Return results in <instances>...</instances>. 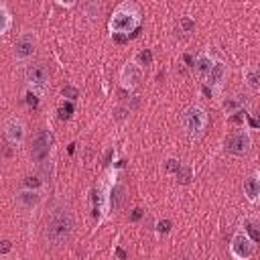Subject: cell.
<instances>
[{
  "instance_id": "6da1fadb",
  "label": "cell",
  "mask_w": 260,
  "mask_h": 260,
  "mask_svg": "<svg viewBox=\"0 0 260 260\" xmlns=\"http://www.w3.org/2000/svg\"><path fill=\"white\" fill-rule=\"evenodd\" d=\"M75 230V215L67 205H59L51 211L45 225V240L51 246L65 244Z\"/></svg>"
},
{
  "instance_id": "7a4b0ae2",
  "label": "cell",
  "mask_w": 260,
  "mask_h": 260,
  "mask_svg": "<svg viewBox=\"0 0 260 260\" xmlns=\"http://www.w3.org/2000/svg\"><path fill=\"white\" fill-rule=\"evenodd\" d=\"M140 22H142V16L138 6L134 2H122L114 8L108 20V30L112 32V37H120V41H124L126 37H130L140 28Z\"/></svg>"
},
{
  "instance_id": "3957f363",
  "label": "cell",
  "mask_w": 260,
  "mask_h": 260,
  "mask_svg": "<svg viewBox=\"0 0 260 260\" xmlns=\"http://www.w3.org/2000/svg\"><path fill=\"white\" fill-rule=\"evenodd\" d=\"M207 124H209V118H207V112L201 106H189L181 114V126L185 130V134L193 140L201 138L205 134Z\"/></svg>"
},
{
  "instance_id": "277c9868",
  "label": "cell",
  "mask_w": 260,
  "mask_h": 260,
  "mask_svg": "<svg viewBox=\"0 0 260 260\" xmlns=\"http://www.w3.org/2000/svg\"><path fill=\"white\" fill-rule=\"evenodd\" d=\"M230 254L234 260H250L256 254V242L246 230H238L230 240Z\"/></svg>"
},
{
  "instance_id": "5b68a950",
  "label": "cell",
  "mask_w": 260,
  "mask_h": 260,
  "mask_svg": "<svg viewBox=\"0 0 260 260\" xmlns=\"http://www.w3.org/2000/svg\"><path fill=\"white\" fill-rule=\"evenodd\" d=\"M53 144H55V136H53V132H51V130H47V128L39 130V132L35 134V138H32L30 158H32L35 162H39V165H41V162H47V160H49V154H51Z\"/></svg>"
},
{
  "instance_id": "8992f818",
  "label": "cell",
  "mask_w": 260,
  "mask_h": 260,
  "mask_svg": "<svg viewBox=\"0 0 260 260\" xmlns=\"http://www.w3.org/2000/svg\"><path fill=\"white\" fill-rule=\"evenodd\" d=\"M49 79H51L49 69H47V65H43V63H32V65H28V67L24 69V81H26V85H28L32 91L43 93V89L49 85Z\"/></svg>"
},
{
  "instance_id": "52a82bcc",
  "label": "cell",
  "mask_w": 260,
  "mask_h": 260,
  "mask_svg": "<svg viewBox=\"0 0 260 260\" xmlns=\"http://www.w3.org/2000/svg\"><path fill=\"white\" fill-rule=\"evenodd\" d=\"M250 148H252V134L246 128H240V130L232 132L225 138V150L232 152V154H236V156L248 154Z\"/></svg>"
},
{
  "instance_id": "ba28073f",
  "label": "cell",
  "mask_w": 260,
  "mask_h": 260,
  "mask_svg": "<svg viewBox=\"0 0 260 260\" xmlns=\"http://www.w3.org/2000/svg\"><path fill=\"white\" fill-rule=\"evenodd\" d=\"M225 79H228V65H225V61L215 59V61H213V67L209 69V73H207L205 79H203L205 85H207V91H209L211 95H217V93L221 91Z\"/></svg>"
},
{
  "instance_id": "9c48e42d",
  "label": "cell",
  "mask_w": 260,
  "mask_h": 260,
  "mask_svg": "<svg viewBox=\"0 0 260 260\" xmlns=\"http://www.w3.org/2000/svg\"><path fill=\"white\" fill-rule=\"evenodd\" d=\"M35 51H37V37H35V32L26 30V32H22V35L14 41V51H12V55H14L16 61H28V59L35 55Z\"/></svg>"
},
{
  "instance_id": "30bf717a",
  "label": "cell",
  "mask_w": 260,
  "mask_h": 260,
  "mask_svg": "<svg viewBox=\"0 0 260 260\" xmlns=\"http://www.w3.org/2000/svg\"><path fill=\"white\" fill-rule=\"evenodd\" d=\"M142 81V67L132 59V61H126L122 71H120V85L128 91L136 89Z\"/></svg>"
},
{
  "instance_id": "8fae6325",
  "label": "cell",
  "mask_w": 260,
  "mask_h": 260,
  "mask_svg": "<svg viewBox=\"0 0 260 260\" xmlns=\"http://www.w3.org/2000/svg\"><path fill=\"white\" fill-rule=\"evenodd\" d=\"M4 136H6L8 144L20 146L24 142V138H26V126H24V122L20 118H16V116L8 118L4 122Z\"/></svg>"
},
{
  "instance_id": "7c38bea8",
  "label": "cell",
  "mask_w": 260,
  "mask_h": 260,
  "mask_svg": "<svg viewBox=\"0 0 260 260\" xmlns=\"http://www.w3.org/2000/svg\"><path fill=\"white\" fill-rule=\"evenodd\" d=\"M242 191H244V197H246L252 205H258V203H260V171H252V173L244 179Z\"/></svg>"
},
{
  "instance_id": "4fadbf2b",
  "label": "cell",
  "mask_w": 260,
  "mask_h": 260,
  "mask_svg": "<svg viewBox=\"0 0 260 260\" xmlns=\"http://www.w3.org/2000/svg\"><path fill=\"white\" fill-rule=\"evenodd\" d=\"M14 201L22 209H35L43 201V195H41V191H35V189H20V191H16Z\"/></svg>"
},
{
  "instance_id": "5bb4252c",
  "label": "cell",
  "mask_w": 260,
  "mask_h": 260,
  "mask_svg": "<svg viewBox=\"0 0 260 260\" xmlns=\"http://www.w3.org/2000/svg\"><path fill=\"white\" fill-rule=\"evenodd\" d=\"M126 199V187L122 183H116L112 189H108V209L118 211Z\"/></svg>"
},
{
  "instance_id": "9a60e30c",
  "label": "cell",
  "mask_w": 260,
  "mask_h": 260,
  "mask_svg": "<svg viewBox=\"0 0 260 260\" xmlns=\"http://www.w3.org/2000/svg\"><path fill=\"white\" fill-rule=\"evenodd\" d=\"M242 79L250 91H260V67L258 65H246L242 69Z\"/></svg>"
},
{
  "instance_id": "2e32d148",
  "label": "cell",
  "mask_w": 260,
  "mask_h": 260,
  "mask_svg": "<svg viewBox=\"0 0 260 260\" xmlns=\"http://www.w3.org/2000/svg\"><path fill=\"white\" fill-rule=\"evenodd\" d=\"M246 102H248V100H246L244 95H232V98H225V100L221 102V112L225 114V118H232L234 114H238V112L244 110Z\"/></svg>"
},
{
  "instance_id": "e0dca14e",
  "label": "cell",
  "mask_w": 260,
  "mask_h": 260,
  "mask_svg": "<svg viewBox=\"0 0 260 260\" xmlns=\"http://www.w3.org/2000/svg\"><path fill=\"white\" fill-rule=\"evenodd\" d=\"M213 57H211V53L209 51H201L197 57H195V73L201 77V79H205V75L209 73V69L213 67Z\"/></svg>"
},
{
  "instance_id": "ac0fdd59",
  "label": "cell",
  "mask_w": 260,
  "mask_h": 260,
  "mask_svg": "<svg viewBox=\"0 0 260 260\" xmlns=\"http://www.w3.org/2000/svg\"><path fill=\"white\" fill-rule=\"evenodd\" d=\"M12 26V14L8 10V6L2 2L0 4V35H6Z\"/></svg>"
},
{
  "instance_id": "d6986e66",
  "label": "cell",
  "mask_w": 260,
  "mask_h": 260,
  "mask_svg": "<svg viewBox=\"0 0 260 260\" xmlns=\"http://www.w3.org/2000/svg\"><path fill=\"white\" fill-rule=\"evenodd\" d=\"M175 177H177V183L179 185H187L193 179V169L189 165H181V169L175 173Z\"/></svg>"
},
{
  "instance_id": "ffe728a7",
  "label": "cell",
  "mask_w": 260,
  "mask_h": 260,
  "mask_svg": "<svg viewBox=\"0 0 260 260\" xmlns=\"http://www.w3.org/2000/svg\"><path fill=\"white\" fill-rule=\"evenodd\" d=\"M152 51L150 49H142V51H138L136 53V57H134V61L140 65V67H144V65H152Z\"/></svg>"
},
{
  "instance_id": "44dd1931",
  "label": "cell",
  "mask_w": 260,
  "mask_h": 260,
  "mask_svg": "<svg viewBox=\"0 0 260 260\" xmlns=\"http://www.w3.org/2000/svg\"><path fill=\"white\" fill-rule=\"evenodd\" d=\"M41 185H43V179H41L39 175H28V177H24V189H35V191H39Z\"/></svg>"
},
{
  "instance_id": "7402d4cb",
  "label": "cell",
  "mask_w": 260,
  "mask_h": 260,
  "mask_svg": "<svg viewBox=\"0 0 260 260\" xmlns=\"http://www.w3.org/2000/svg\"><path fill=\"white\" fill-rule=\"evenodd\" d=\"M61 95H63L67 102H75V100L79 98V89H77L75 85H65V87L61 89Z\"/></svg>"
},
{
  "instance_id": "603a6c76",
  "label": "cell",
  "mask_w": 260,
  "mask_h": 260,
  "mask_svg": "<svg viewBox=\"0 0 260 260\" xmlns=\"http://www.w3.org/2000/svg\"><path fill=\"white\" fill-rule=\"evenodd\" d=\"M179 28H181L183 32H193V30H195V20H193L191 16H181V18H179Z\"/></svg>"
},
{
  "instance_id": "cb8c5ba5",
  "label": "cell",
  "mask_w": 260,
  "mask_h": 260,
  "mask_svg": "<svg viewBox=\"0 0 260 260\" xmlns=\"http://www.w3.org/2000/svg\"><path fill=\"white\" fill-rule=\"evenodd\" d=\"M71 114H73V104H71V102H67V104H63V106L59 108V118H61V120L71 118Z\"/></svg>"
},
{
  "instance_id": "d4e9b609",
  "label": "cell",
  "mask_w": 260,
  "mask_h": 260,
  "mask_svg": "<svg viewBox=\"0 0 260 260\" xmlns=\"http://www.w3.org/2000/svg\"><path fill=\"white\" fill-rule=\"evenodd\" d=\"M39 102H41V93L30 89V91L26 93V104H28L30 108H37V106H39Z\"/></svg>"
},
{
  "instance_id": "484cf974",
  "label": "cell",
  "mask_w": 260,
  "mask_h": 260,
  "mask_svg": "<svg viewBox=\"0 0 260 260\" xmlns=\"http://www.w3.org/2000/svg\"><path fill=\"white\" fill-rule=\"evenodd\" d=\"M181 165H183V162L177 160V158H167V160H165V169H167L169 173H177V171L181 169Z\"/></svg>"
},
{
  "instance_id": "4316f807",
  "label": "cell",
  "mask_w": 260,
  "mask_h": 260,
  "mask_svg": "<svg viewBox=\"0 0 260 260\" xmlns=\"http://www.w3.org/2000/svg\"><path fill=\"white\" fill-rule=\"evenodd\" d=\"M156 232L158 234H169L171 232V221L169 219H158L156 221Z\"/></svg>"
},
{
  "instance_id": "83f0119b",
  "label": "cell",
  "mask_w": 260,
  "mask_h": 260,
  "mask_svg": "<svg viewBox=\"0 0 260 260\" xmlns=\"http://www.w3.org/2000/svg\"><path fill=\"white\" fill-rule=\"evenodd\" d=\"M10 250H12V242H10V240H2V242H0V254H2V256H8Z\"/></svg>"
},
{
  "instance_id": "f1b7e54d",
  "label": "cell",
  "mask_w": 260,
  "mask_h": 260,
  "mask_svg": "<svg viewBox=\"0 0 260 260\" xmlns=\"http://www.w3.org/2000/svg\"><path fill=\"white\" fill-rule=\"evenodd\" d=\"M128 114H130V110H128V108H122V106L114 110V118H116V120H124Z\"/></svg>"
},
{
  "instance_id": "f546056e",
  "label": "cell",
  "mask_w": 260,
  "mask_h": 260,
  "mask_svg": "<svg viewBox=\"0 0 260 260\" xmlns=\"http://www.w3.org/2000/svg\"><path fill=\"white\" fill-rule=\"evenodd\" d=\"M130 217H132L134 221H136V219H140V217H142V209H140V207H136V209L132 211V215H130Z\"/></svg>"
},
{
  "instance_id": "4dcf8cb0",
  "label": "cell",
  "mask_w": 260,
  "mask_h": 260,
  "mask_svg": "<svg viewBox=\"0 0 260 260\" xmlns=\"http://www.w3.org/2000/svg\"><path fill=\"white\" fill-rule=\"evenodd\" d=\"M250 124H252L254 128H260V116H256V118H252V120H250Z\"/></svg>"
},
{
  "instance_id": "1f68e13d",
  "label": "cell",
  "mask_w": 260,
  "mask_h": 260,
  "mask_svg": "<svg viewBox=\"0 0 260 260\" xmlns=\"http://www.w3.org/2000/svg\"><path fill=\"white\" fill-rule=\"evenodd\" d=\"M116 252H118V256H120V258H126V254H124V250H120V248H118Z\"/></svg>"
}]
</instances>
